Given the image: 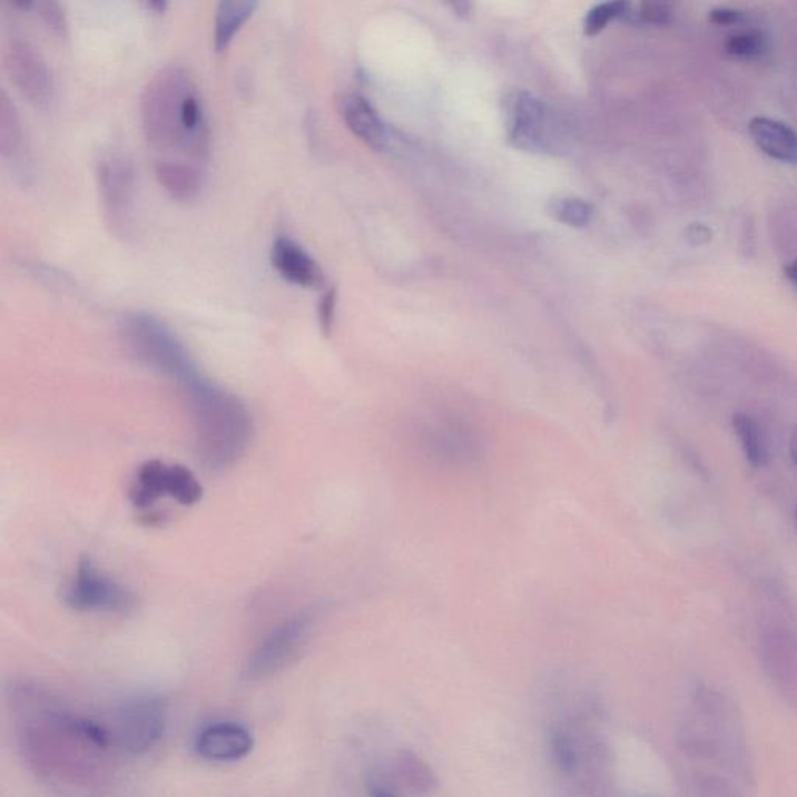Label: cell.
Returning <instances> with one entry per match:
<instances>
[{"label":"cell","mask_w":797,"mask_h":797,"mask_svg":"<svg viewBox=\"0 0 797 797\" xmlns=\"http://www.w3.org/2000/svg\"><path fill=\"white\" fill-rule=\"evenodd\" d=\"M19 740L23 759L38 775L88 785L107 769L115 738L99 722L50 710L30 718Z\"/></svg>","instance_id":"cell-1"},{"label":"cell","mask_w":797,"mask_h":797,"mask_svg":"<svg viewBox=\"0 0 797 797\" xmlns=\"http://www.w3.org/2000/svg\"><path fill=\"white\" fill-rule=\"evenodd\" d=\"M140 120L148 146L159 158L201 166L209 156V127L197 81L183 66L156 72L144 89Z\"/></svg>","instance_id":"cell-2"},{"label":"cell","mask_w":797,"mask_h":797,"mask_svg":"<svg viewBox=\"0 0 797 797\" xmlns=\"http://www.w3.org/2000/svg\"><path fill=\"white\" fill-rule=\"evenodd\" d=\"M545 754L565 797H616L611 746L592 702L569 707L549 722Z\"/></svg>","instance_id":"cell-3"},{"label":"cell","mask_w":797,"mask_h":797,"mask_svg":"<svg viewBox=\"0 0 797 797\" xmlns=\"http://www.w3.org/2000/svg\"><path fill=\"white\" fill-rule=\"evenodd\" d=\"M682 756L691 775L718 776L748 785V745L736 706L720 691L701 687L691 697L678 729Z\"/></svg>","instance_id":"cell-4"},{"label":"cell","mask_w":797,"mask_h":797,"mask_svg":"<svg viewBox=\"0 0 797 797\" xmlns=\"http://www.w3.org/2000/svg\"><path fill=\"white\" fill-rule=\"evenodd\" d=\"M183 388L189 401L199 463L214 472L233 466L253 440L254 422L248 406L205 376Z\"/></svg>","instance_id":"cell-5"},{"label":"cell","mask_w":797,"mask_h":797,"mask_svg":"<svg viewBox=\"0 0 797 797\" xmlns=\"http://www.w3.org/2000/svg\"><path fill=\"white\" fill-rule=\"evenodd\" d=\"M120 337L140 363L186 386L203 376L181 340L161 319L132 312L120 319Z\"/></svg>","instance_id":"cell-6"},{"label":"cell","mask_w":797,"mask_h":797,"mask_svg":"<svg viewBox=\"0 0 797 797\" xmlns=\"http://www.w3.org/2000/svg\"><path fill=\"white\" fill-rule=\"evenodd\" d=\"M315 621L314 612H299L277 624L246 660L244 667L246 681H265L295 662L311 640Z\"/></svg>","instance_id":"cell-7"},{"label":"cell","mask_w":797,"mask_h":797,"mask_svg":"<svg viewBox=\"0 0 797 797\" xmlns=\"http://www.w3.org/2000/svg\"><path fill=\"white\" fill-rule=\"evenodd\" d=\"M62 601L78 612L130 613L138 606L131 589L101 572L89 558L78 562L62 589Z\"/></svg>","instance_id":"cell-8"},{"label":"cell","mask_w":797,"mask_h":797,"mask_svg":"<svg viewBox=\"0 0 797 797\" xmlns=\"http://www.w3.org/2000/svg\"><path fill=\"white\" fill-rule=\"evenodd\" d=\"M163 498L177 500L179 505H195L203 498V486L197 475L181 464H170L161 460L146 461L132 482V505L148 508Z\"/></svg>","instance_id":"cell-9"},{"label":"cell","mask_w":797,"mask_h":797,"mask_svg":"<svg viewBox=\"0 0 797 797\" xmlns=\"http://www.w3.org/2000/svg\"><path fill=\"white\" fill-rule=\"evenodd\" d=\"M105 220L119 237L131 236L135 225L136 175L122 155H108L97 169Z\"/></svg>","instance_id":"cell-10"},{"label":"cell","mask_w":797,"mask_h":797,"mask_svg":"<svg viewBox=\"0 0 797 797\" xmlns=\"http://www.w3.org/2000/svg\"><path fill=\"white\" fill-rule=\"evenodd\" d=\"M167 729V707L163 699L138 698L116 714L112 738L124 751L142 756L163 740Z\"/></svg>","instance_id":"cell-11"},{"label":"cell","mask_w":797,"mask_h":797,"mask_svg":"<svg viewBox=\"0 0 797 797\" xmlns=\"http://www.w3.org/2000/svg\"><path fill=\"white\" fill-rule=\"evenodd\" d=\"M505 128L514 147L525 151L550 150L553 124L545 105L530 92L514 91L505 99Z\"/></svg>","instance_id":"cell-12"},{"label":"cell","mask_w":797,"mask_h":797,"mask_svg":"<svg viewBox=\"0 0 797 797\" xmlns=\"http://www.w3.org/2000/svg\"><path fill=\"white\" fill-rule=\"evenodd\" d=\"M6 66L16 88L33 107H50L55 92L52 70L37 47L13 39L6 50Z\"/></svg>","instance_id":"cell-13"},{"label":"cell","mask_w":797,"mask_h":797,"mask_svg":"<svg viewBox=\"0 0 797 797\" xmlns=\"http://www.w3.org/2000/svg\"><path fill=\"white\" fill-rule=\"evenodd\" d=\"M254 748L252 732L236 721H215L195 737L194 749L203 760L229 764L249 756Z\"/></svg>","instance_id":"cell-14"},{"label":"cell","mask_w":797,"mask_h":797,"mask_svg":"<svg viewBox=\"0 0 797 797\" xmlns=\"http://www.w3.org/2000/svg\"><path fill=\"white\" fill-rule=\"evenodd\" d=\"M273 268L277 275L293 285L304 288H319L324 284V273L299 244L291 237H277L272 246Z\"/></svg>","instance_id":"cell-15"},{"label":"cell","mask_w":797,"mask_h":797,"mask_svg":"<svg viewBox=\"0 0 797 797\" xmlns=\"http://www.w3.org/2000/svg\"><path fill=\"white\" fill-rule=\"evenodd\" d=\"M340 109H342L343 119L351 131L363 140L366 146L374 150H384L386 147L385 124L382 122L381 116L376 109L370 104L365 97L357 94H347L340 100Z\"/></svg>","instance_id":"cell-16"},{"label":"cell","mask_w":797,"mask_h":797,"mask_svg":"<svg viewBox=\"0 0 797 797\" xmlns=\"http://www.w3.org/2000/svg\"><path fill=\"white\" fill-rule=\"evenodd\" d=\"M756 146L769 158L785 164L797 163V132L790 125L769 117H754L748 125Z\"/></svg>","instance_id":"cell-17"},{"label":"cell","mask_w":797,"mask_h":797,"mask_svg":"<svg viewBox=\"0 0 797 797\" xmlns=\"http://www.w3.org/2000/svg\"><path fill=\"white\" fill-rule=\"evenodd\" d=\"M0 154L16 175H21L23 178L29 175L22 122L18 109L11 104L7 92L0 96Z\"/></svg>","instance_id":"cell-18"},{"label":"cell","mask_w":797,"mask_h":797,"mask_svg":"<svg viewBox=\"0 0 797 797\" xmlns=\"http://www.w3.org/2000/svg\"><path fill=\"white\" fill-rule=\"evenodd\" d=\"M155 175L159 185L177 199L197 197L203 186L201 166L185 159L158 158L155 163Z\"/></svg>","instance_id":"cell-19"},{"label":"cell","mask_w":797,"mask_h":797,"mask_svg":"<svg viewBox=\"0 0 797 797\" xmlns=\"http://www.w3.org/2000/svg\"><path fill=\"white\" fill-rule=\"evenodd\" d=\"M393 773L404 790L416 796H432L440 790V779L427 761L413 749H401L394 756Z\"/></svg>","instance_id":"cell-20"},{"label":"cell","mask_w":797,"mask_h":797,"mask_svg":"<svg viewBox=\"0 0 797 797\" xmlns=\"http://www.w3.org/2000/svg\"><path fill=\"white\" fill-rule=\"evenodd\" d=\"M253 0H223L215 10L214 46L217 52L228 49L238 30L256 10Z\"/></svg>","instance_id":"cell-21"},{"label":"cell","mask_w":797,"mask_h":797,"mask_svg":"<svg viewBox=\"0 0 797 797\" xmlns=\"http://www.w3.org/2000/svg\"><path fill=\"white\" fill-rule=\"evenodd\" d=\"M734 432L752 468H764L768 463V449L757 421L746 413H736L732 417Z\"/></svg>","instance_id":"cell-22"},{"label":"cell","mask_w":797,"mask_h":797,"mask_svg":"<svg viewBox=\"0 0 797 797\" xmlns=\"http://www.w3.org/2000/svg\"><path fill=\"white\" fill-rule=\"evenodd\" d=\"M726 52L732 57L754 60L764 57L769 50V39L764 31L744 30L730 35L725 45Z\"/></svg>","instance_id":"cell-23"},{"label":"cell","mask_w":797,"mask_h":797,"mask_svg":"<svg viewBox=\"0 0 797 797\" xmlns=\"http://www.w3.org/2000/svg\"><path fill=\"white\" fill-rule=\"evenodd\" d=\"M549 213L554 220L573 226V228H583L592 220L593 207L584 199L565 197L554 199L549 207Z\"/></svg>","instance_id":"cell-24"},{"label":"cell","mask_w":797,"mask_h":797,"mask_svg":"<svg viewBox=\"0 0 797 797\" xmlns=\"http://www.w3.org/2000/svg\"><path fill=\"white\" fill-rule=\"evenodd\" d=\"M675 18V8L668 3L642 2L627 3L620 19L629 23H650V26H666Z\"/></svg>","instance_id":"cell-25"},{"label":"cell","mask_w":797,"mask_h":797,"mask_svg":"<svg viewBox=\"0 0 797 797\" xmlns=\"http://www.w3.org/2000/svg\"><path fill=\"white\" fill-rule=\"evenodd\" d=\"M624 7H627V2H608L600 3V6L592 8L584 19V33L588 35V37H596V35L603 31L613 19L621 18Z\"/></svg>","instance_id":"cell-26"},{"label":"cell","mask_w":797,"mask_h":797,"mask_svg":"<svg viewBox=\"0 0 797 797\" xmlns=\"http://www.w3.org/2000/svg\"><path fill=\"white\" fill-rule=\"evenodd\" d=\"M365 790L368 797H405L394 773L385 769H374L366 776Z\"/></svg>","instance_id":"cell-27"},{"label":"cell","mask_w":797,"mask_h":797,"mask_svg":"<svg viewBox=\"0 0 797 797\" xmlns=\"http://www.w3.org/2000/svg\"><path fill=\"white\" fill-rule=\"evenodd\" d=\"M31 8L38 11L39 18L49 27V30L57 37H68V19H66L65 8L58 2L47 0V2H31Z\"/></svg>","instance_id":"cell-28"},{"label":"cell","mask_w":797,"mask_h":797,"mask_svg":"<svg viewBox=\"0 0 797 797\" xmlns=\"http://www.w3.org/2000/svg\"><path fill=\"white\" fill-rule=\"evenodd\" d=\"M335 308H337V291L329 288L324 293L318 306L319 326H322L323 334L331 335L334 329Z\"/></svg>","instance_id":"cell-29"},{"label":"cell","mask_w":797,"mask_h":797,"mask_svg":"<svg viewBox=\"0 0 797 797\" xmlns=\"http://www.w3.org/2000/svg\"><path fill=\"white\" fill-rule=\"evenodd\" d=\"M744 16V11L737 10V8L720 7L710 11L709 21L715 26H736L741 22Z\"/></svg>","instance_id":"cell-30"},{"label":"cell","mask_w":797,"mask_h":797,"mask_svg":"<svg viewBox=\"0 0 797 797\" xmlns=\"http://www.w3.org/2000/svg\"><path fill=\"white\" fill-rule=\"evenodd\" d=\"M784 275L787 277L788 283H790L797 291V257L795 260H791L787 267H785Z\"/></svg>","instance_id":"cell-31"},{"label":"cell","mask_w":797,"mask_h":797,"mask_svg":"<svg viewBox=\"0 0 797 797\" xmlns=\"http://www.w3.org/2000/svg\"><path fill=\"white\" fill-rule=\"evenodd\" d=\"M146 7L148 10L155 11V13H163L167 8V2H163V0H158V2H147Z\"/></svg>","instance_id":"cell-32"},{"label":"cell","mask_w":797,"mask_h":797,"mask_svg":"<svg viewBox=\"0 0 797 797\" xmlns=\"http://www.w3.org/2000/svg\"><path fill=\"white\" fill-rule=\"evenodd\" d=\"M790 453H791V459H793V461H795L796 466H797V427L795 430H793V433H791Z\"/></svg>","instance_id":"cell-33"},{"label":"cell","mask_w":797,"mask_h":797,"mask_svg":"<svg viewBox=\"0 0 797 797\" xmlns=\"http://www.w3.org/2000/svg\"><path fill=\"white\" fill-rule=\"evenodd\" d=\"M796 523H797V510H796Z\"/></svg>","instance_id":"cell-34"},{"label":"cell","mask_w":797,"mask_h":797,"mask_svg":"<svg viewBox=\"0 0 797 797\" xmlns=\"http://www.w3.org/2000/svg\"><path fill=\"white\" fill-rule=\"evenodd\" d=\"M565 797V796H564Z\"/></svg>","instance_id":"cell-35"}]
</instances>
